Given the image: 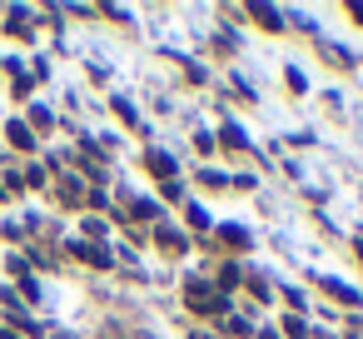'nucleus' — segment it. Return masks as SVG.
I'll return each instance as SVG.
<instances>
[{
	"label": "nucleus",
	"instance_id": "nucleus-1",
	"mask_svg": "<svg viewBox=\"0 0 363 339\" xmlns=\"http://www.w3.org/2000/svg\"><path fill=\"white\" fill-rule=\"evenodd\" d=\"M189 309H194V314H219V309H224V294H214V289H204V284H189Z\"/></svg>",
	"mask_w": 363,
	"mask_h": 339
},
{
	"label": "nucleus",
	"instance_id": "nucleus-2",
	"mask_svg": "<svg viewBox=\"0 0 363 339\" xmlns=\"http://www.w3.org/2000/svg\"><path fill=\"white\" fill-rule=\"evenodd\" d=\"M249 16L264 26V31H284V21H279V11H269V6H249Z\"/></svg>",
	"mask_w": 363,
	"mask_h": 339
},
{
	"label": "nucleus",
	"instance_id": "nucleus-3",
	"mask_svg": "<svg viewBox=\"0 0 363 339\" xmlns=\"http://www.w3.org/2000/svg\"><path fill=\"white\" fill-rule=\"evenodd\" d=\"M75 254H80L85 264H95V269H105V264H110V254H105V249H95V244H75Z\"/></svg>",
	"mask_w": 363,
	"mask_h": 339
},
{
	"label": "nucleus",
	"instance_id": "nucleus-4",
	"mask_svg": "<svg viewBox=\"0 0 363 339\" xmlns=\"http://www.w3.org/2000/svg\"><path fill=\"white\" fill-rule=\"evenodd\" d=\"M6 135H11V145H16V150H30V125H11Z\"/></svg>",
	"mask_w": 363,
	"mask_h": 339
},
{
	"label": "nucleus",
	"instance_id": "nucleus-5",
	"mask_svg": "<svg viewBox=\"0 0 363 339\" xmlns=\"http://www.w3.org/2000/svg\"><path fill=\"white\" fill-rule=\"evenodd\" d=\"M150 170H155V175L169 185V175H174V160H164V155H150Z\"/></svg>",
	"mask_w": 363,
	"mask_h": 339
},
{
	"label": "nucleus",
	"instance_id": "nucleus-6",
	"mask_svg": "<svg viewBox=\"0 0 363 339\" xmlns=\"http://www.w3.org/2000/svg\"><path fill=\"white\" fill-rule=\"evenodd\" d=\"M219 240H224L229 249H244V244H249V235H244V230H219Z\"/></svg>",
	"mask_w": 363,
	"mask_h": 339
},
{
	"label": "nucleus",
	"instance_id": "nucleus-7",
	"mask_svg": "<svg viewBox=\"0 0 363 339\" xmlns=\"http://www.w3.org/2000/svg\"><path fill=\"white\" fill-rule=\"evenodd\" d=\"M160 244H164V249H174V254L184 249V240H179V235H169V230H160Z\"/></svg>",
	"mask_w": 363,
	"mask_h": 339
},
{
	"label": "nucleus",
	"instance_id": "nucleus-8",
	"mask_svg": "<svg viewBox=\"0 0 363 339\" xmlns=\"http://www.w3.org/2000/svg\"><path fill=\"white\" fill-rule=\"evenodd\" d=\"M224 145H229V150H239V145H244V135H239L234 125H224Z\"/></svg>",
	"mask_w": 363,
	"mask_h": 339
},
{
	"label": "nucleus",
	"instance_id": "nucleus-9",
	"mask_svg": "<svg viewBox=\"0 0 363 339\" xmlns=\"http://www.w3.org/2000/svg\"><path fill=\"white\" fill-rule=\"evenodd\" d=\"M0 339H16V334H11V329H0Z\"/></svg>",
	"mask_w": 363,
	"mask_h": 339
}]
</instances>
